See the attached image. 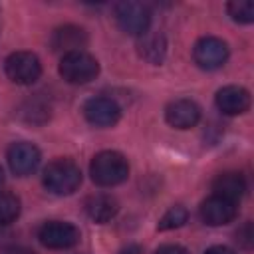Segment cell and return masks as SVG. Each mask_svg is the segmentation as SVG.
<instances>
[{
  "mask_svg": "<svg viewBox=\"0 0 254 254\" xmlns=\"http://www.w3.org/2000/svg\"><path fill=\"white\" fill-rule=\"evenodd\" d=\"M89 175L99 187H115L129 177V163L117 151H101L91 159Z\"/></svg>",
  "mask_w": 254,
  "mask_h": 254,
  "instance_id": "6da1fadb",
  "label": "cell"
},
{
  "mask_svg": "<svg viewBox=\"0 0 254 254\" xmlns=\"http://www.w3.org/2000/svg\"><path fill=\"white\" fill-rule=\"evenodd\" d=\"M44 185L54 194H71L81 185V171L71 159H56L44 169Z\"/></svg>",
  "mask_w": 254,
  "mask_h": 254,
  "instance_id": "7a4b0ae2",
  "label": "cell"
},
{
  "mask_svg": "<svg viewBox=\"0 0 254 254\" xmlns=\"http://www.w3.org/2000/svg\"><path fill=\"white\" fill-rule=\"evenodd\" d=\"M58 69L67 83H87L97 77L99 64L87 52H71L62 56Z\"/></svg>",
  "mask_w": 254,
  "mask_h": 254,
  "instance_id": "3957f363",
  "label": "cell"
},
{
  "mask_svg": "<svg viewBox=\"0 0 254 254\" xmlns=\"http://www.w3.org/2000/svg\"><path fill=\"white\" fill-rule=\"evenodd\" d=\"M115 20H117V26L125 34L141 38L143 34L149 32V26H151V10L143 2H133V0L119 2L115 6Z\"/></svg>",
  "mask_w": 254,
  "mask_h": 254,
  "instance_id": "277c9868",
  "label": "cell"
},
{
  "mask_svg": "<svg viewBox=\"0 0 254 254\" xmlns=\"http://www.w3.org/2000/svg\"><path fill=\"white\" fill-rule=\"evenodd\" d=\"M4 69L10 81L18 85H32L42 73V64L32 52H14L6 58Z\"/></svg>",
  "mask_w": 254,
  "mask_h": 254,
  "instance_id": "5b68a950",
  "label": "cell"
},
{
  "mask_svg": "<svg viewBox=\"0 0 254 254\" xmlns=\"http://www.w3.org/2000/svg\"><path fill=\"white\" fill-rule=\"evenodd\" d=\"M38 240L52 250H67L79 242V230L71 222L50 220L44 222L38 230Z\"/></svg>",
  "mask_w": 254,
  "mask_h": 254,
  "instance_id": "8992f818",
  "label": "cell"
},
{
  "mask_svg": "<svg viewBox=\"0 0 254 254\" xmlns=\"http://www.w3.org/2000/svg\"><path fill=\"white\" fill-rule=\"evenodd\" d=\"M192 58L198 67L202 69H218L228 60V46L220 38L204 36L194 44Z\"/></svg>",
  "mask_w": 254,
  "mask_h": 254,
  "instance_id": "52a82bcc",
  "label": "cell"
},
{
  "mask_svg": "<svg viewBox=\"0 0 254 254\" xmlns=\"http://www.w3.org/2000/svg\"><path fill=\"white\" fill-rule=\"evenodd\" d=\"M85 119L95 127H111L121 117V107L111 97H91L83 103Z\"/></svg>",
  "mask_w": 254,
  "mask_h": 254,
  "instance_id": "ba28073f",
  "label": "cell"
},
{
  "mask_svg": "<svg viewBox=\"0 0 254 254\" xmlns=\"http://www.w3.org/2000/svg\"><path fill=\"white\" fill-rule=\"evenodd\" d=\"M8 165L12 169V173H16L18 177H26V175H32L38 165H40V151L36 145L28 143V141H20V143H14L10 149H8Z\"/></svg>",
  "mask_w": 254,
  "mask_h": 254,
  "instance_id": "9c48e42d",
  "label": "cell"
},
{
  "mask_svg": "<svg viewBox=\"0 0 254 254\" xmlns=\"http://www.w3.org/2000/svg\"><path fill=\"white\" fill-rule=\"evenodd\" d=\"M165 119L175 129H190L200 119V107L190 99H175L167 105Z\"/></svg>",
  "mask_w": 254,
  "mask_h": 254,
  "instance_id": "30bf717a",
  "label": "cell"
},
{
  "mask_svg": "<svg viewBox=\"0 0 254 254\" xmlns=\"http://www.w3.org/2000/svg\"><path fill=\"white\" fill-rule=\"evenodd\" d=\"M236 202H230L222 196L212 194L200 204V218L210 226H222L236 218Z\"/></svg>",
  "mask_w": 254,
  "mask_h": 254,
  "instance_id": "8fae6325",
  "label": "cell"
},
{
  "mask_svg": "<svg viewBox=\"0 0 254 254\" xmlns=\"http://www.w3.org/2000/svg\"><path fill=\"white\" fill-rule=\"evenodd\" d=\"M216 107L224 115H240L250 107V93L240 85H226L216 91Z\"/></svg>",
  "mask_w": 254,
  "mask_h": 254,
  "instance_id": "7c38bea8",
  "label": "cell"
},
{
  "mask_svg": "<svg viewBox=\"0 0 254 254\" xmlns=\"http://www.w3.org/2000/svg\"><path fill=\"white\" fill-rule=\"evenodd\" d=\"M85 44H87V34L71 24L62 26L52 34V50L62 52L64 56L71 52H83Z\"/></svg>",
  "mask_w": 254,
  "mask_h": 254,
  "instance_id": "4fadbf2b",
  "label": "cell"
},
{
  "mask_svg": "<svg viewBox=\"0 0 254 254\" xmlns=\"http://www.w3.org/2000/svg\"><path fill=\"white\" fill-rule=\"evenodd\" d=\"M83 208H85V214H87L93 222L103 224V222H109V220L117 214L119 204H117V200H115L111 194H101V192H99V194L87 196L85 202H83Z\"/></svg>",
  "mask_w": 254,
  "mask_h": 254,
  "instance_id": "5bb4252c",
  "label": "cell"
},
{
  "mask_svg": "<svg viewBox=\"0 0 254 254\" xmlns=\"http://www.w3.org/2000/svg\"><path fill=\"white\" fill-rule=\"evenodd\" d=\"M212 190L216 196H222L230 202H238L242 198V194L246 192V181L240 173L228 171V173H222L214 179Z\"/></svg>",
  "mask_w": 254,
  "mask_h": 254,
  "instance_id": "9a60e30c",
  "label": "cell"
},
{
  "mask_svg": "<svg viewBox=\"0 0 254 254\" xmlns=\"http://www.w3.org/2000/svg\"><path fill=\"white\" fill-rule=\"evenodd\" d=\"M165 52H167V44H165V38L161 34H149L147 32L139 38V54L147 62L159 64L165 58Z\"/></svg>",
  "mask_w": 254,
  "mask_h": 254,
  "instance_id": "2e32d148",
  "label": "cell"
},
{
  "mask_svg": "<svg viewBox=\"0 0 254 254\" xmlns=\"http://www.w3.org/2000/svg\"><path fill=\"white\" fill-rule=\"evenodd\" d=\"M20 216V198L12 192L0 190V226L14 222Z\"/></svg>",
  "mask_w": 254,
  "mask_h": 254,
  "instance_id": "e0dca14e",
  "label": "cell"
},
{
  "mask_svg": "<svg viewBox=\"0 0 254 254\" xmlns=\"http://www.w3.org/2000/svg\"><path fill=\"white\" fill-rule=\"evenodd\" d=\"M189 218V212L185 206L177 204V206H171L159 220V230H173V228H179L187 222Z\"/></svg>",
  "mask_w": 254,
  "mask_h": 254,
  "instance_id": "ac0fdd59",
  "label": "cell"
},
{
  "mask_svg": "<svg viewBox=\"0 0 254 254\" xmlns=\"http://www.w3.org/2000/svg\"><path fill=\"white\" fill-rule=\"evenodd\" d=\"M228 16L238 22V24H250L254 20V4L246 2V0H238V2H230L226 6Z\"/></svg>",
  "mask_w": 254,
  "mask_h": 254,
  "instance_id": "d6986e66",
  "label": "cell"
},
{
  "mask_svg": "<svg viewBox=\"0 0 254 254\" xmlns=\"http://www.w3.org/2000/svg\"><path fill=\"white\" fill-rule=\"evenodd\" d=\"M236 240H238L244 248H250V246H252V226H250V222L244 224V226L236 232Z\"/></svg>",
  "mask_w": 254,
  "mask_h": 254,
  "instance_id": "ffe728a7",
  "label": "cell"
},
{
  "mask_svg": "<svg viewBox=\"0 0 254 254\" xmlns=\"http://www.w3.org/2000/svg\"><path fill=\"white\" fill-rule=\"evenodd\" d=\"M153 254H189V252L179 244H165V246H159Z\"/></svg>",
  "mask_w": 254,
  "mask_h": 254,
  "instance_id": "44dd1931",
  "label": "cell"
},
{
  "mask_svg": "<svg viewBox=\"0 0 254 254\" xmlns=\"http://www.w3.org/2000/svg\"><path fill=\"white\" fill-rule=\"evenodd\" d=\"M0 254H36V252L30 250V248H26V246H8Z\"/></svg>",
  "mask_w": 254,
  "mask_h": 254,
  "instance_id": "7402d4cb",
  "label": "cell"
},
{
  "mask_svg": "<svg viewBox=\"0 0 254 254\" xmlns=\"http://www.w3.org/2000/svg\"><path fill=\"white\" fill-rule=\"evenodd\" d=\"M202 254H236V252L232 248H228V246H210Z\"/></svg>",
  "mask_w": 254,
  "mask_h": 254,
  "instance_id": "603a6c76",
  "label": "cell"
},
{
  "mask_svg": "<svg viewBox=\"0 0 254 254\" xmlns=\"http://www.w3.org/2000/svg\"><path fill=\"white\" fill-rule=\"evenodd\" d=\"M121 254H139V248H137V246H129V248H125Z\"/></svg>",
  "mask_w": 254,
  "mask_h": 254,
  "instance_id": "cb8c5ba5",
  "label": "cell"
},
{
  "mask_svg": "<svg viewBox=\"0 0 254 254\" xmlns=\"http://www.w3.org/2000/svg\"><path fill=\"white\" fill-rule=\"evenodd\" d=\"M4 183V171H2V167H0V185Z\"/></svg>",
  "mask_w": 254,
  "mask_h": 254,
  "instance_id": "d4e9b609",
  "label": "cell"
}]
</instances>
